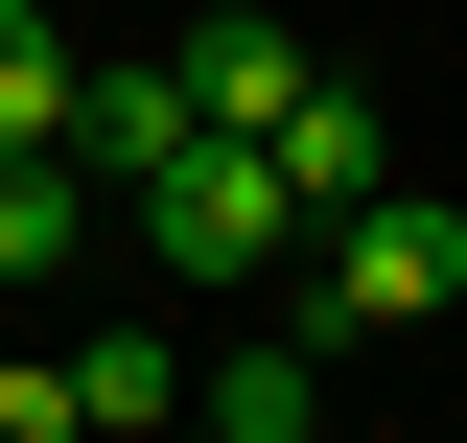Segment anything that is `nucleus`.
Returning a JSON list of instances; mask_svg holds the SVG:
<instances>
[{"mask_svg":"<svg viewBox=\"0 0 467 443\" xmlns=\"http://www.w3.org/2000/svg\"><path fill=\"white\" fill-rule=\"evenodd\" d=\"M281 304H304V350H350V327H444V304H467V211H444V187H374V211L304 233Z\"/></svg>","mask_w":467,"mask_h":443,"instance_id":"1","label":"nucleus"},{"mask_svg":"<svg viewBox=\"0 0 467 443\" xmlns=\"http://www.w3.org/2000/svg\"><path fill=\"white\" fill-rule=\"evenodd\" d=\"M140 233H164V280H211V304L304 280V187H281V140H187V164L140 187Z\"/></svg>","mask_w":467,"mask_h":443,"instance_id":"2","label":"nucleus"},{"mask_svg":"<svg viewBox=\"0 0 467 443\" xmlns=\"http://www.w3.org/2000/svg\"><path fill=\"white\" fill-rule=\"evenodd\" d=\"M187 117H211V140H281V117L304 94H327V47H304V24H281V0H187Z\"/></svg>","mask_w":467,"mask_h":443,"instance_id":"3","label":"nucleus"},{"mask_svg":"<svg viewBox=\"0 0 467 443\" xmlns=\"http://www.w3.org/2000/svg\"><path fill=\"white\" fill-rule=\"evenodd\" d=\"M187 140H211V117H187V70H164V47H140V70H94V94H70V164H94V187H164Z\"/></svg>","mask_w":467,"mask_h":443,"instance_id":"4","label":"nucleus"},{"mask_svg":"<svg viewBox=\"0 0 467 443\" xmlns=\"http://www.w3.org/2000/svg\"><path fill=\"white\" fill-rule=\"evenodd\" d=\"M187 420H234V443H304V420H327V350H304V304H281V327H234L211 374H187Z\"/></svg>","mask_w":467,"mask_h":443,"instance_id":"5","label":"nucleus"},{"mask_svg":"<svg viewBox=\"0 0 467 443\" xmlns=\"http://www.w3.org/2000/svg\"><path fill=\"white\" fill-rule=\"evenodd\" d=\"M281 187H304V233H327V211H374V187H398V117H374V94L327 70V94L281 117Z\"/></svg>","mask_w":467,"mask_h":443,"instance_id":"6","label":"nucleus"},{"mask_svg":"<svg viewBox=\"0 0 467 443\" xmlns=\"http://www.w3.org/2000/svg\"><path fill=\"white\" fill-rule=\"evenodd\" d=\"M70 233H94V164L70 140H0V280H70Z\"/></svg>","mask_w":467,"mask_h":443,"instance_id":"7","label":"nucleus"},{"mask_svg":"<svg viewBox=\"0 0 467 443\" xmlns=\"http://www.w3.org/2000/svg\"><path fill=\"white\" fill-rule=\"evenodd\" d=\"M70 420H94V443H164L187 420V350L164 327H94V350H70Z\"/></svg>","mask_w":467,"mask_h":443,"instance_id":"8","label":"nucleus"},{"mask_svg":"<svg viewBox=\"0 0 467 443\" xmlns=\"http://www.w3.org/2000/svg\"><path fill=\"white\" fill-rule=\"evenodd\" d=\"M70 94H94V47H47V0H0V140H70Z\"/></svg>","mask_w":467,"mask_h":443,"instance_id":"9","label":"nucleus"},{"mask_svg":"<svg viewBox=\"0 0 467 443\" xmlns=\"http://www.w3.org/2000/svg\"><path fill=\"white\" fill-rule=\"evenodd\" d=\"M0 443H94V420H70V374H24V350H0Z\"/></svg>","mask_w":467,"mask_h":443,"instance_id":"10","label":"nucleus"},{"mask_svg":"<svg viewBox=\"0 0 467 443\" xmlns=\"http://www.w3.org/2000/svg\"><path fill=\"white\" fill-rule=\"evenodd\" d=\"M164 443H234V420H164Z\"/></svg>","mask_w":467,"mask_h":443,"instance_id":"11","label":"nucleus"},{"mask_svg":"<svg viewBox=\"0 0 467 443\" xmlns=\"http://www.w3.org/2000/svg\"><path fill=\"white\" fill-rule=\"evenodd\" d=\"M304 443H350V420H304Z\"/></svg>","mask_w":467,"mask_h":443,"instance_id":"12","label":"nucleus"}]
</instances>
